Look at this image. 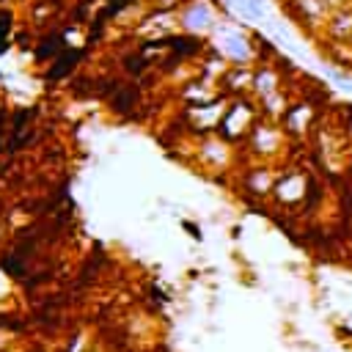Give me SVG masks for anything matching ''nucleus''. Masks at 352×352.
I'll use <instances>...</instances> for the list:
<instances>
[{
    "label": "nucleus",
    "instance_id": "obj_1",
    "mask_svg": "<svg viewBox=\"0 0 352 352\" xmlns=\"http://www.w3.org/2000/svg\"><path fill=\"white\" fill-rule=\"evenodd\" d=\"M77 55H80V52H74V50H69V52H66V55H63V58H60V60L55 63V69H50V74H47V77L52 80V77H60V74H66V72L72 69V63L77 60Z\"/></svg>",
    "mask_w": 352,
    "mask_h": 352
}]
</instances>
